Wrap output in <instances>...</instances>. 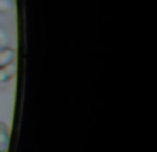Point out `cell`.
<instances>
[{
    "label": "cell",
    "mask_w": 157,
    "mask_h": 152,
    "mask_svg": "<svg viewBox=\"0 0 157 152\" xmlns=\"http://www.w3.org/2000/svg\"><path fill=\"white\" fill-rule=\"evenodd\" d=\"M14 8V0H0V14H6Z\"/></svg>",
    "instance_id": "5"
},
{
    "label": "cell",
    "mask_w": 157,
    "mask_h": 152,
    "mask_svg": "<svg viewBox=\"0 0 157 152\" xmlns=\"http://www.w3.org/2000/svg\"><path fill=\"white\" fill-rule=\"evenodd\" d=\"M10 133H8V126L4 122H0V151L7 150Z\"/></svg>",
    "instance_id": "3"
},
{
    "label": "cell",
    "mask_w": 157,
    "mask_h": 152,
    "mask_svg": "<svg viewBox=\"0 0 157 152\" xmlns=\"http://www.w3.org/2000/svg\"><path fill=\"white\" fill-rule=\"evenodd\" d=\"M17 74V65L15 62H11L8 64L7 66H3L0 68V86L6 84L7 82H10L11 79L15 76Z\"/></svg>",
    "instance_id": "2"
},
{
    "label": "cell",
    "mask_w": 157,
    "mask_h": 152,
    "mask_svg": "<svg viewBox=\"0 0 157 152\" xmlns=\"http://www.w3.org/2000/svg\"><path fill=\"white\" fill-rule=\"evenodd\" d=\"M15 50L11 49L10 46L0 49V68L7 66L11 62H15Z\"/></svg>",
    "instance_id": "1"
},
{
    "label": "cell",
    "mask_w": 157,
    "mask_h": 152,
    "mask_svg": "<svg viewBox=\"0 0 157 152\" xmlns=\"http://www.w3.org/2000/svg\"><path fill=\"white\" fill-rule=\"evenodd\" d=\"M10 44V33L3 25H0V49L8 47Z\"/></svg>",
    "instance_id": "4"
},
{
    "label": "cell",
    "mask_w": 157,
    "mask_h": 152,
    "mask_svg": "<svg viewBox=\"0 0 157 152\" xmlns=\"http://www.w3.org/2000/svg\"><path fill=\"white\" fill-rule=\"evenodd\" d=\"M0 152H8V151H7V150H4V151H0Z\"/></svg>",
    "instance_id": "6"
}]
</instances>
